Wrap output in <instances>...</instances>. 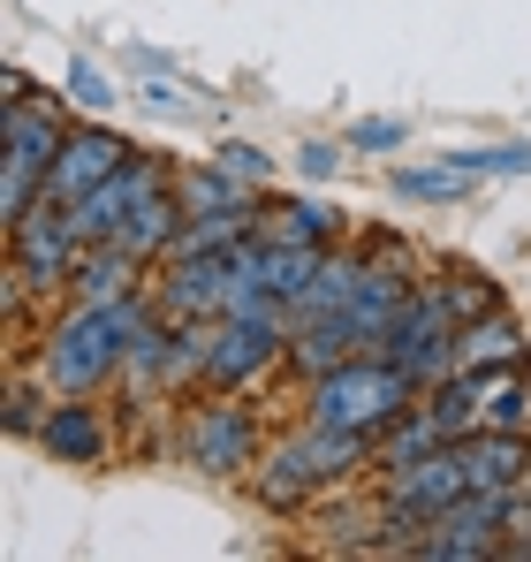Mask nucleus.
Here are the masks:
<instances>
[{"mask_svg":"<svg viewBox=\"0 0 531 562\" xmlns=\"http://www.w3.org/2000/svg\"><path fill=\"white\" fill-rule=\"evenodd\" d=\"M152 312H160L152 281H145L137 296H122V304H77V296H69V304L46 319V335H38L15 366H31L54 395H106V387L122 380V358H129L137 327H145Z\"/></svg>","mask_w":531,"mask_h":562,"instance_id":"obj_1","label":"nucleus"},{"mask_svg":"<svg viewBox=\"0 0 531 562\" xmlns=\"http://www.w3.org/2000/svg\"><path fill=\"white\" fill-rule=\"evenodd\" d=\"M77 99L69 92H31L15 106H0V228H15L38 198H46V176L61 160V137H69V114Z\"/></svg>","mask_w":531,"mask_h":562,"instance_id":"obj_2","label":"nucleus"},{"mask_svg":"<svg viewBox=\"0 0 531 562\" xmlns=\"http://www.w3.org/2000/svg\"><path fill=\"white\" fill-rule=\"evenodd\" d=\"M418 403V380L403 373L395 358H350V366H335V373H319L304 387V418H319V426H342V434H387L403 411Z\"/></svg>","mask_w":531,"mask_h":562,"instance_id":"obj_3","label":"nucleus"},{"mask_svg":"<svg viewBox=\"0 0 531 562\" xmlns=\"http://www.w3.org/2000/svg\"><path fill=\"white\" fill-rule=\"evenodd\" d=\"M372 494H380V509H387V555H410L418 532L471 494V471H463L455 441H448V449H426V457H410V464H372Z\"/></svg>","mask_w":531,"mask_h":562,"instance_id":"obj_4","label":"nucleus"},{"mask_svg":"<svg viewBox=\"0 0 531 562\" xmlns=\"http://www.w3.org/2000/svg\"><path fill=\"white\" fill-rule=\"evenodd\" d=\"M426 411L448 426V441L463 434H531V358L524 366H494V373H448L426 387Z\"/></svg>","mask_w":531,"mask_h":562,"instance_id":"obj_5","label":"nucleus"},{"mask_svg":"<svg viewBox=\"0 0 531 562\" xmlns=\"http://www.w3.org/2000/svg\"><path fill=\"white\" fill-rule=\"evenodd\" d=\"M176 449H182V464L205 471V479H251V464L266 449L259 403L251 395H190Z\"/></svg>","mask_w":531,"mask_h":562,"instance_id":"obj_6","label":"nucleus"},{"mask_svg":"<svg viewBox=\"0 0 531 562\" xmlns=\"http://www.w3.org/2000/svg\"><path fill=\"white\" fill-rule=\"evenodd\" d=\"M524 486H471L455 509H441L426 532H418V562H486L501 555V532L509 525H524Z\"/></svg>","mask_w":531,"mask_h":562,"instance_id":"obj_7","label":"nucleus"},{"mask_svg":"<svg viewBox=\"0 0 531 562\" xmlns=\"http://www.w3.org/2000/svg\"><path fill=\"white\" fill-rule=\"evenodd\" d=\"M244 486H251V502H259L266 517H312L327 494H342V486L319 471V457H312V441H304V418H296L289 434H273V441H266Z\"/></svg>","mask_w":531,"mask_h":562,"instance_id":"obj_8","label":"nucleus"},{"mask_svg":"<svg viewBox=\"0 0 531 562\" xmlns=\"http://www.w3.org/2000/svg\"><path fill=\"white\" fill-rule=\"evenodd\" d=\"M380 358H395L403 373L418 380V395L426 387H441L455 373V312L441 304V289L433 281H418L410 296H403V312H395V327H387V350Z\"/></svg>","mask_w":531,"mask_h":562,"instance_id":"obj_9","label":"nucleus"},{"mask_svg":"<svg viewBox=\"0 0 531 562\" xmlns=\"http://www.w3.org/2000/svg\"><path fill=\"white\" fill-rule=\"evenodd\" d=\"M129 137L106 122V114H84V122H69V137H61V160H54V176H46V198H61V205H77L84 190H99L114 168H129Z\"/></svg>","mask_w":531,"mask_h":562,"instance_id":"obj_10","label":"nucleus"},{"mask_svg":"<svg viewBox=\"0 0 531 562\" xmlns=\"http://www.w3.org/2000/svg\"><path fill=\"white\" fill-rule=\"evenodd\" d=\"M38 449L54 457V464H106L114 457V426H106V411H99V395H54V411H46V426H38Z\"/></svg>","mask_w":531,"mask_h":562,"instance_id":"obj_11","label":"nucleus"},{"mask_svg":"<svg viewBox=\"0 0 531 562\" xmlns=\"http://www.w3.org/2000/svg\"><path fill=\"white\" fill-rule=\"evenodd\" d=\"M152 296L168 319H221V251L213 259H160L152 267Z\"/></svg>","mask_w":531,"mask_h":562,"instance_id":"obj_12","label":"nucleus"},{"mask_svg":"<svg viewBox=\"0 0 531 562\" xmlns=\"http://www.w3.org/2000/svg\"><path fill=\"white\" fill-rule=\"evenodd\" d=\"M524 358H531V335L509 304L455 327V373H494V366H524Z\"/></svg>","mask_w":531,"mask_h":562,"instance_id":"obj_13","label":"nucleus"},{"mask_svg":"<svg viewBox=\"0 0 531 562\" xmlns=\"http://www.w3.org/2000/svg\"><path fill=\"white\" fill-rule=\"evenodd\" d=\"M145 281H152V267H145L137 251H122V244H84L69 296H77V304H122V296H137Z\"/></svg>","mask_w":531,"mask_h":562,"instance_id":"obj_14","label":"nucleus"},{"mask_svg":"<svg viewBox=\"0 0 531 562\" xmlns=\"http://www.w3.org/2000/svg\"><path fill=\"white\" fill-rule=\"evenodd\" d=\"M364 281H372L364 244H335V251H327V267H319V281L289 304V312H296V327H304V319H335V312H350L357 296H364Z\"/></svg>","mask_w":531,"mask_h":562,"instance_id":"obj_15","label":"nucleus"},{"mask_svg":"<svg viewBox=\"0 0 531 562\" xmlns=\"http://www.w3.org/2000/svg\"><path fill=\"white\" fill-rule=\"evenodd\" d=\"M455 457L471 486H531V434H463Z\"/></svg>","mask_w":531,"mask_h":562,"instance_id":"obj_16","label":"nucleus"},{"mask_svg":"<svg viewBox=\"0 0 531 562\" xmlns=\"http://www.w3.org/2000/svg\"><path fill=\"white\" fill-rule=\"evenodd\" d=\"M182 221H190V213H182L176 183H168V190H152V198H137V213H129V228H122V236H114V244H122V251H137V259H145V267H160V259H168V251H176Z\"/></svg>","mask_w":531,"mask_h":562,"instance_id":"obj_17","label":"nucleus"},{"mask_svg":"<svg viewBox=\"0 0 531 562\" xmlns=\"http://www.w3.org/2000/svg\"><path fill=\"white\" fill-rule=\"evenodd\" d=\"M342 228H350V221H342L335 205H296V198H273V205L259 213V228H251V236H259V244H319V251H327V244H342Z\"/></svg>","mask_w":531,"mask_h":562,"instance_id":"obj_18","label":"nucleus"},{"mask_svg":"<svg viewBox=\"0 0 531 562\" xmlns=\"http://www.w3.org/2000/svg\"><path fill=\"white\" fill-rule=\"evenodd\" d=\"M426 449H448V426L426 411V395H418V403L372 441V457H380V464H410V457H426Z\"/></svg>","mask_w":531,"mask_h":562,"instance_id":"obj_19","label":"nucleus"},{"mask_svg":"<svg viewBox=\"0 0 531 562\" xmlns=\"http://www.w3.org/2000/svg\"><path fill=\"white\" fill-rule=\"evenodd\" d=\"M433 289H441V304L455 312V327L463 319H486V312H501L509 296H501V281L494 274H478V267H441V274H426Z\"/></svg>","mask_w":531,"mask_h":562,"instance_id":"obj_20","label":"nucleus"},{"mask_svg":"<svg viewBox=\"0 0 531 562\" xmlns=\"http://www.w3.org/2000/svg\"><path fill=\"white\" fill-rule=\"evenodd\" d=\"M387 190L395 198H418V205H455L471 198V176L455 160H433V168H387Z\"/></svg>","mask_w":531,"mask_h":562,"instance_id":"obj_21","label":"nucleus"},{"mask_svg":"<svg viewBox=\"0 0 531 562\" xmlns=\"http://www.w3.org/2000/svg\"><path fill=\"white\" fill-rule=\"evenodd\" d=\"M364 244V259L380 267V274H395V281H426V251L410 244V236H387V228H372V236H357Z\"/></svg>","mask_w":531,"mask_h":562,"instance_id":"obj_22","label":"nucleus"},{"mask_svg":"<svg viewBox=\"0 0 531 562\" xmlns=\"http://www.w3.org/2000/svg\"><path fill=\"white\" fill-rule=\"evenodd\" d=\"M471 183H486V176H531V145H471V153H448Z\"/></svg>","mask_w":531,"mask_h":562,"instance_id":"obj_23","label":"nucleus"},{"mask_svg":"<svg viewBox=\"0 0 531 562\" xmlns=\"http://www.w3.org/2000/svg\"><path fill=\"white\" fill-rule=\"evenodd\" d=\"M69 99H77L84 114H114V106H122L114 77H106V69H99L91 54H77V61H69Z\"/></svg>","mask_w":531,"mask_h":562,"instance_id":"obj_24","label":"nucleus"},{"mask_svg":"<svg viewBox=\"0 0 531 562\" xmlns=\"http://www.w3.org/2000/svg\"><path fill=\"white\" fill-rule=\"evenodd\" d=\"M403 137H410V122H395V114H372V122H357V130H350L357 153H403Z\"/></svg>","mask_w":531,"mask_h":562,"instance_id":"obj_25","label":"nucleus"},{"mask_svg":"<svg viewBox=\"0 0 531 562\" xmlns=\"http://www.w3.org/2000/svg\"><path fill=\"white\" fill-rule=\"evenodd\" d=\"M213 160H221L228 176H244V183H266V190H273V160H266L259 145H236V137H228V145H221Z\"/></svg>","mask_w":531,"mask_h":562,"instance_id":"obj_26","label":"nucleus"},{"mask_svg":"<svg viewBox=\"0 0 531 562\" xmlns=\"http://www.w3.org/2000/svg\"><path fill=\"white\" fill-rule=\"evenodd\" d=\"M296 176H304V183H327V176H342V145H327V137L296 145Z\"/></svg>","mask_w":531,"mask_h":562,"instance_id":"obj_27","label":"nucleus"},{"mask_svg":"<svg viewBox=\"0 0 531 562\" xmlns=\"http://www.w3.org/2000/svg\"><path fill=\"white\" fill-rule=\"evenodd\" d=\"M145 106H152V114H197V92H182V85H168V77H152V85H145Z\"/></svg>","mask_w":531,"mask_h":562,"instance_id":"obj_28","label":"nucleus"},{"mask_svg":"<svg viewBox=\"0 0 531 562\" xmlns=\"http://www.w3.org/2000/svg\"><path fill=\"white\" fill-rule=\"evenodd\" d=\"M31 92H38V85H31V77L8 61V69H0V106H15V99H31Z\"/></svg>","mask_w":531,"mask_h":562,"instance_id":"obj_29","label":"nucleus"},{"mask_svg":"<svg viewBox=\"0 0 531 562\" xmlns=\"http://www.w3.org/2000/svg\"><path fill=\"white\" fill-rule=\"evenodd\" d=\"M129 61H137V69H145V77H168V69H176V61H168V54H160V46H137V54H129Z\"/></svg>","mask_w":531,"mask_h":562,"instance_id":"obj_30","label":"nucleus"},{"mask_svg":"<svg viewBox=\"0 0 531 562\" xmlns=\"http://www.w3.org/2000/svg\"><path fill=\"white\" fill-rule=\"evenodd\" d=\"M501 555H517V562H531V540H501Z\"/></svg>","mask_w":531,"mask_h":562,"instance_id":"obj_31","label":"nucleus"}]
</instances>
